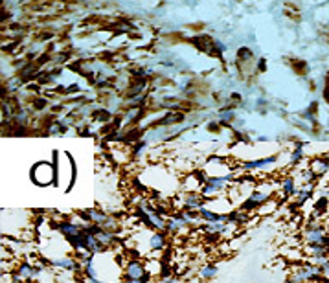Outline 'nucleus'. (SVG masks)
<instances>
[{
	"label": "nucleus",
	"instance_id": "1",
	"mask_svg": "<svg viewBox=\"0 0 329 283\" xmlns=\"http://www.w3.org/2000/svg\"><path fill=\"white\" fill-rule=\"evenodd\" d=\"M322 280L320 268L313 263H296L289 270V283H309Z\"/></svg>",
	"mask_w": 329,
	"mask_h": 283
},
{
	"label": "nucleus",
	"instance_id": "2",
	"mask_svg": "<svg viewBox=\"0 0 329 283\" xmlns=\"http://www.w3.org/2000/svg\"><path fill=\"white\" fill-rule=\"evenodd\" d=\"M236 177V173H226V175H219V177H204L202 186H201V195L208 199V197H214L219 195L221 192H224L228 188V182Z\"/></svg>",
	"mask_w": 329,
	"mask_h": 283
},
{
	"label": "nucleus",
	"instance_id": "3",
	"mask_svg": "<svg viewBox=\"0 0 329 283\" xmlns=\"http://www.w3.org/2000/svg\"><path fill=\"white\" fill-rule=\"evenodd\" d=\"M326 237H328V230L320 223H314V221L302 230V239H304L305 247H314V245L326 247Z\"/></svg>",
	"mask_w": 329,
	"mask_h": 283
},
{
	"label": "nucleus",
	"instance_id": "4",
	"mask_svg": "<svg viewBox=\"0 0 329 283\" xmlns=\"http://www.w3.org/2000/svg\"><path fill=\"white\" fill-rule=\"evenodd\" d=\"M124 278L129 280H142V282H147L151 280V276L146 270V263L140 261L138 258H129L124 265Z\"/></svg>",
	"mask_w": 329,
	"mask_h": 283
},
{
	"label": "nucleus",
	"instance_id": "5",
	"mask_svg": "<svg viewBox=\"0 0 329 283\" xmlns=\"http://www.w3.org/2000/svg\"><path fill=\"white\" fill-rule=\"evenodd\" d=\"M179 200H182V208L186 210V212H199V210L206 206V200L201 192H184L179 197Z\"/></svg>",
	"mask_w": 329,
	"mask_h": 283
},
{
	"label": "nucleus",
	"instance_id": "6",
	"mask_svg": "<svg viewBox=\"0 0 329 283\" xmlns=\"http://www.w3.org/2000/svg\"><path fill=\"white\" fill-rule=\"evenodd\" d=\"M109 215H110V213L103 212V210H98V208H91V210H85V212H81V217L85 219V223H87V225L105 226Z\"/></svg>",
	"mask_w": 329,
	"mask_h": 283
},
{
	"label": "nucleus",
	"instance_id": "7",
	"mask_svg": "<svg viewBox=\"0 0 329 283\" xmlns=\"http://www.w3.org/2000/svg\"><path fill=\"white\" fill-rule=\"evenodd\" d=\"M271 199V195L269 193H265V192H250V195L247 197V200L243 202V206L241 208L245 210V212H252V210H256V208H259L261 204H265L267 200Z\"/></svg>",
	"mask_w": 329,
	"mask_h": 283
},
{
	"label": "nucleus",
	"instance_id": "8",
	"mask_svg": "<svg viewBox=\"0 0 329 283\" xmlns=\"http://www.w3.org/2000/svg\"><path fill=\"white\" fill-rule=\"evenodd\" d=\"M59 232L65 235L66 239H68V243L72 245V243L79 237L83 233V226L75 225V223H72V221H65V223H59Z\"/></svg>",
	"mask_w": 329,
	"mask_h": 283
},
{
	"label": "nucleus",
	"instance_id": "9",
	"mask_svg": "<svg viewBox=\"0 0 329 283\" xmlns=\"http://www.w3.org/2000/svg\"><path fill=\"white\" fill-rule=\"evenodd\" d=\"M147 248L151 252H164L167 248V235L164 232H153L149 235Z\"/></svg>",
	"mask_w": 329,
	"mask_h": 283
},
{
	"label": "nucleus",
	"instance_id": "10",
	"mask_svg": "<svg viewBox=\"0 0 329 283\" xmlns=\"http://www.w3.org/2000/svg\"><path fill=\"white\" fill-rule=\"evenodd\" d=\"M309 169L314 173V177L326 175V173H329V159H326V157H318V159L311 160Z\"/></svg>",
	"mask_w": 329,
	"mask_h": 283
},
{
	"label": "nucleus",
	"instance_id": "11",
	"mask_svg": "<svg viewBox=\"0 0 329 283\" xmlns=\"http://www.w3.org/2000/svg\"><path fill=\"white\" fill-rule=\"evenodd\" d=\"M281 193H283V197H285V199H291V197H294V195L298 193L296 180H294L292 177H287V178L281 182Z\"/></svg>",
	"mask_w": 329,
	"mask_h": 283
},
{
	"label": "nucleus",
	"instance_id": "12",
	"mask_svg": "<svg viewBox=\"0 0 329 283\" xmlns=\"http://www.w3.org/2000/svg\"><path fill=\"white\" fill-rule=\"evenodd\" d=\"M276 160H278L276 157H267V159H259V160H254V162H247V164L243 166V169H245V171H256V169H261V167L271 166V164H274Z\"/></svg>",
	"mask_w": 329,
	"mask_h": 283
},
{
	"label": "nucleus",
	"instance_id": "13",
	"mask_svg": "<svg viewBox=\"0 0 329 283\" xmlns=\"http://www.w3.org/2000/svg\"><path fill=\"white\" fill-rule=\"evenodd\" d=\"M199 274H201V278L206 280V282H208V280H214L215 276L219 274V266L214 265V263H208V265H204L199 270Z\"/></svg>",
	"mask_w": 329,
	"mask_h": 283
},
{
	"label": "nucleus",
	"instance_id": "14",
	"mask_svg": "<svg viewBox=\"0 0 329 283\" xmlns=\"http://www.w3.org/2000/svg\"><path fill=\"white\" fill-rule=\"evenodd\" d=\"M17 278L18 280H30V278H33V276L37 274V270L35 268H32L30 265H22L20 268H18V272H17Z\"/></svg>",
	"mask_w": 329,
	"mask_h": 283
},
{
	"label": "nucleus",
	"instance_id": "15",
	"mask_svg": "<svg viewBox=\"0 0 329 283\" xmlns=\"http://www.w3.org/2000/svg\"><path fill=\"white\" fill-rule=\"evenodd\" d=\"M302 157H304V149H302V147L298 145L296 149L292 151V157H291V162H292V164H296V162H300V160H302Z\"/></svg>",
	"mask_w": 329,
	"mask_h": 283
},
{
	"label": "nucleus",
	"instance_id": "16",
	"mask_svg": "<svg viewBox=\"0 0 329 283\" xmlns=\"http://www.w3.org/2000/svg\"><path fill=\"white\" fill-rule=\"evenodd\" d=\"M318 268H320V276H322V278H324V280H329V258L326 259V261H324V263H322Z\"/></svg>",
	"mask_w": 329,
	"mask_h": 283
},
{
	"label": "nucleus",
	"instance_id": "17",
	"mask_svg": "<svg viewBox=\"0 0 329 283\" xmlns=\"http://www.w3.org/2000/svg\"><path fill=\"white\" fill-rule=\"evenodd\" d=\"M328 204H329L328 197H320V199H318V202H316V212H324V210L328 208Z\"/></svg>",
	"mask_w": 329,
	"mask_h": 283
},
{
	"label": "nucleus",
	"instance_id": "18",
	"mask_svg": "<svg viewBox=\"0 0 329 283\" xmlns=\"http://www.w3.org/2000/svg\"><path fill=\"white\" fill-rule=\"evenodd\" d=\"M158 283H181L179 282V278H177V276H164V278H160V280H158Z\"/></svg>",
	"mask_w": 329,
	"mask_h": 283
},
{
	"label": "nucleus",
	"instance_id": "19",
	"mask_svg": "<svg viewBox=\"0 0 329 283\" xmlns=\"http://www.w3.org/2000/svg\"><path fill=\"white\" fill-rule=\"evenodd\" d=\"M122 283H147V282H142V280H129V278H124Z\"/></svg>",
	"mask_w": 329,
	"mask_h": 283
}]
</instances>
